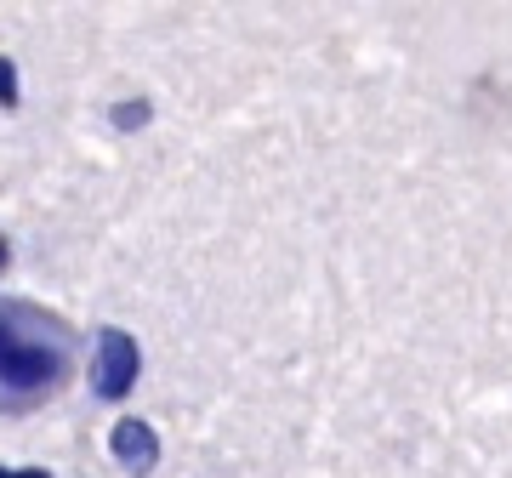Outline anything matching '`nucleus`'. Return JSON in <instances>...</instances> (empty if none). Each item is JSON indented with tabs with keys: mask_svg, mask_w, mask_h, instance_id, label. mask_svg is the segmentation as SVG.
Here are the masks:
<instances>
[{
	"mask_svg": "<svg viewBox=\"0 0 512 478\" xmlns=\"http://www.w3.org/2000/svg\"><path fill=\"white\" fill-rule=\"evenodd\" d=\"M0 478H18V473H0Z\"/></svg>",
	"mask_w": 512,
	"mask_h": 478,
	"instance_id": "nucleus-8",
	"label": "nucleus"
},
{
	"mask_svg": "<svg viewBox=\"0 0 512 478\" xmlns=\"http://www.w3.org/2000/svg\"><path fill=\"white\" fill-rule=\"evenodd\" d=\"M52 376H57L52 348H29L12 331H0V382H18L23 393H35V387H52Z\"/></svg>",
	"mask_w": 512,
	"mask_h": 478,
	"instance_id": "nucleus-1",
	"label": "nucleus"
},
{
	"mask_svg": "<svg viewBox=\"0 0 512 478\" xmlns=\"http://www.w3.org/2000/svg\"><path fill=\"white\" fill-rule=\"evenodd\" d=\"M18 478H52V473H40V467H23V473Z\"/></svg>",
	"mask_w": 512,
	"mask_h": 478,
	"instance_id": "nucleus-6",
	"label": "nucleus"
},
{
	"mask_svg": "<svg viewBox=\"0 0 512 478\" xmlns=\"http://www.w3.org/2000/svg\"><path fill=\"white\" fill-rule=\"evenodd\" d=\"M131 382H137V342L126 331H103L97 336V393L126 399Z\"/></svg>",
	"mask_w": 512,
	"mask_h": 478,
	"instance_id": "nucleus-2",
	"label": "nucleus"
},
{
	"mask_svg": "<svg viewBox=\"0 0 512 478\" xmlns=\"http://www.w3.org/2000/svg\"><path fill=\"white\" fill-rule=\"evenodd\" d=\"M114 120H120V126H148V103H126V109H120V114H114Z\"/></svg>",
	"mask_w": 512,
	"mask_h": 478,
	"instance_id": "nucleus-5",
	"label": "nucleus"
},
{
	"mask_svg": "<svg viewBox=\"0 0 512 478\" xmlns=\"http://www.w3.org/2000/svg\"><path fill=\"white\" fill-rule=\"evenodd\" d=\"M0 103H18V69H12V57H0Z\"/></svg>",
	"mask_w": 512,
	"mask_h": 478,
	"instance_id": "nucleus-4",
	"label": "nucleus"
},
{
	"mask_svg": "<svg viewBox=\"0 0 512 478\" xmlns=\"http://www.w3.org/2000/svg\"><path fill=\"white\" fill-rule=\"evenodd\" d=\"M109 450H114L120 461H126L131 473H148V467H154V456H160V439H154V427H148V422L126 416V422H114Z\"/></svg>",
	"mask_w": 512,
	"mask_h": 478,
	"instance_id": "nucleus-3",
	"label": "nucleus"
},
{
	"mask_svg": "<svg viewBox=\"0 0 512 478\" xmlns=\"http://www.w3.org/2000/svg\"><path fill=\"white\" fill-rule=\"evenodd\" d=\"M6 257H12V251H6V239H0V268H6Z\"/></svg>",
	"mask_w": 512,
	"mask_h": 478,
	"instance_id": "nucleus-7",
	"label": "nucleus"
}]
</instances>
